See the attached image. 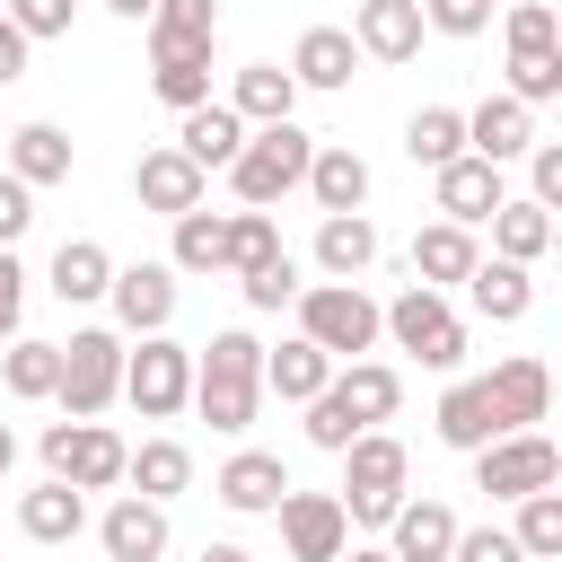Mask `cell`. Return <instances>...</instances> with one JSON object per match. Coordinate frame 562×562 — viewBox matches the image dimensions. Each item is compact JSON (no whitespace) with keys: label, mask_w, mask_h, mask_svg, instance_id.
<instances>
[{"label":"cell","mask_w":562,"mask_h":562,"mask_svg":"<svg viewBox=\"0 0 562 562\" xmlns=\"http://www.w3.org/2000/svg\"><path fill=\"white\" fill-rule=\"evenodd\" d=\"M395 404H404V378H395L386 360H351V369H334V378L307 395V439H316L325 457H342L360 430L395 422Z\"/></svg>","instance_id":"obj_1"},{"label":"cell","mask_w":562,"mask_h":562,"mask_svg":"<svg viewBox=\"0 0 562 562\" xmlns=\"http://www.w3.org/2000/svg\"><path fill=\"white\" fill-rule=\"evenodd\" d=\"M255 404H263V342L228 325V334H211V342L193 351V413H202L211 430H246Z\"/></svg>","instance_id":"obj_2"},{"label":"cell","mask_w":562,"mask_h":562,"mask_svg":"<svg viewBox=\"0 0 562 562\" xmlns=\"http://www.w3.org/2000/svg\"><path fill=\"white\" fill-rule=\"evenodd\" d=\"M307 158H316V140H307L299 123H246V140H237V158H228V184H237L246 211H272V202L307 176Z\"/></svg>","instance_id":"obj_3"},{"label":"cell","mask_w":562,"mask_h":562,"mask_svg":"<svg viewBox=\"0 0 562 562\" xmlns=\"http://www.w3.org/2000/svg\"><path fill=\"white\" fill-rule=\"evenodd\" d=\"M404 483H413V457H404V439H386V430H360L351 448H342V518H360V527H386L395 518V501H404Z\"/></svg>","instance_id":"obj_4"},{"label":"cell","mask_w":562,"mask_h":562,"mask_svg":"<svg viewBox=\"0 0 562 562\" xmlns=\"http://www.w3.org/2000/svg\"><path fill=\"white\" fill-rule=\"evenodd\" d=\"M290 307H299V334H307L325 360H360V351L378 342V299H369L360 281H307Z\"/></svg>","instance_id":"obj_5"},{"label":"cell","mask_w":562,"mask_h":562,"mask_svg":"<svg viewBox=\"0 0 562 562\" xmlns=\"http://www.w3.org/2000/svg\"><path fill=\"white\" fill-rule=\"evenodd\" d=\"M114 395H123V334H105V325L70 334V342H61V378H53V404H61L70 422H97Z\"/></svg>","instance_id":"obj_6"},{"label":"cell","mask_w":562,"mask_h":562,"mask_svg":"<svg viewBox=\"0 0 562 562\" xmlns=\"http://www.w3.org/2000/svg\"><path fill=\"white\" fill-rule=\"evenodd\" d=\"M378 334H395V351H413L422 369H457L465 360V325H457V307L439 299V290H404L395 307H378Z\"/></svg>","instance_id":"obj_7"},{"label":"cell","mask_w":562,"mask_h":562,"mask_svg":"<svg viewBox=\"0 0 562 562\" xmlns=\"http://www.w3.org/2000/svg\"><path fill=\"white\" fill-rule=\"evenodd\" d=\"M123 404L140 422H167L193 404V351L167 342V334H140V351H123Z\"/></svg>","instance_id":"obj_8"},{"label":"cell","mask_w":562,"mask_h":562,"mask_svg":"<svg viewBox=\"0 0 562 562\" xmlns=\"http://www.w3.org/2000/svg\"><path fill=\"white\" fill-rule=\"evenodd\" d=\"M544 483H562V448H553L544 430H501V439L474 448V492L527 501V492H544Z\"/></svg>","instance_id":"obj_9"},{"label":"cell","mask_w":562,"mask_h":562,"mask_svg":"<svg viewBox=\"0 0 562 562\" xmlns=\"http://www.w3.org/2000/svg\"><path fill=\"white\" fill-rule=\"evenodd\" d=\"M44 474H61V483H79V492H114L123 483V439L105 430V422H53L44 430Z\"/></svg>","instance_id":"obj_10"},{"label":"cell","mask_w":562,"mask_h":562,"mask_svg":"<svg viewBox=\"0 0 562 562\" xmlns=\"http://www.w3.org/2000/svg\"><path fill=\"white\" fill-rule=\"evenodd\" d=\"M272 518H281L290 562H334V553L351 544V518H342V501H334V492H281V501H272Z\"/></svg>","instance_id":"obj_11"},{"label":"cell","mask_w":562,"mask_h":562,"mask_svg":"<svg viewBox=\"0 0 562 562\" xmlns=\"http://www.w3.org/2000/svg\"><path fill=\"white\" fill-rule=\"evenodd\" d=\"M149 88L184 114V105H202L211 97V35H167V26H149Z\"/></svg>","instance_id":"obj_12"},{"label":"cell","mask_w":562,"mask_h":562,"mask_svg":"<svg viewBox=\"0 0 562 562\" xmlns=\"http://www.w3.org/2000/svg\"><path fill=\"white\" fill-rule=\"evenodd\" d=\"M105 299H114L123 334H167V316H176V263H114Z\"/></svg>","instance_id":"obj_13"},{"label":"cell","mask_w":562,"mask_h":562,"mask_svg":"<svg viewBox=\"0 0 562 562\" xmlns=\"http://www.w3.org/2000/svg\"><path fill=\"white\" fill-rule=\"evenodd\" d=\"M430 193H439V220H457V228H474V220H492L509 193H501V167L492 158H474V149H457L448 167H430Z\"/></svg>","instance_id":"obj_14"},{"label":"cell","mask_w":562,"mask_h":562,"mask_svg":"<svg viewBox=\"0 0 562 562\" xmlns=\"http://www.w3.org/2000/svg\"><path fill=\"white\" fill-rule=\"evenodd\" d=\"M202 167L176 149V140H158V149H140V167H132V193H140V211H158V220H176V211H193L202 202Z\"/></svg>","instance_id":"obj_15"},{"label":"cell","mask_w":562,"mask_h":562,"mask_svg":"<svg viewBox=\"0 0 562 562\" xmlns=\"http://www.w3.org/2000/svg\"><path fill=\"white\" fill-rule=\"evenodd\" d=\"M527 140H536V105H518L509 88H501V97H483V105L465 114V149H474V158H492V167L527 158Z\"/></svg>","instance_id":"obj_16"},{"label":"cell","mask_w":562,"mask_h":562,"mask_svg":"<svg viewBox=\"0 0 562 562\" xmlns=\"http://www.w3.org/2000/svg\"><path fill=\"white\" fill-rule=\"evenodd\" d=\"M97 544H105L114 562H158V553H167V501L123 492V501L97 518Z\"/></svg>","instance_id":"obj_17"},{"label":"cell","mask_w":562,"mask_h":562,"mask_svg":"<svg viewBox=\"0 0 562 562\" xmlns=\"http://www.w3.org/2000/svg\"><path fill=\"white\" fill-rule=\"evenodd\" d=\"M483 386H492V404H501V430H536V422H544V404H553V378H544V360H536V351H509Z\"/></svg>","instance_id":"obj_18"},{"label":"cell","mask_w":562,"mask_h":562,"mask_svg":"<svg viewBox=\"0 0 562 562\" xmlns=\"http://www.w3.org/2000/svg\"><path fill=\"white\" fill-rule=\"evenodd\" d=\"M351 44H360L369 61H413V53H422V0H360Z\"/></svg>","instance_id":"obj_19"},{"label":"cell","mask_w":562,"mask_h":562,"mask_svg":"<svg viewBox=\"0 0 562 562\" xmlns=\"http://www.w3.org/2000/svg\"><path fill=\"white\" fill-rule=\"evenodd\" d=\"M299 184L316 193V211H360V202H369V158H360L351 140H316V158H307Z\"/></svg>","instance_id":"obj_20"},{"label":"cell","mask_w":562,"mask_h":562,"mask_svg":"<svg viewBox=\"0 0 562 562\" xmlns=\"http://www.w3.org/2000/svg\"><path fill=\"white\" fill-rule=\"evenodd\" d=\"M79 527H88V492L61 483V474H44V483L18 501V536H35V544H70Z\"/></svg>","instance_id":"obj_21"},{"label":"cell","mask_w":562,"mask_h":562,"mask_svg":"<svg viewBox=\"0 0 562 562\" xmlns=\"http://www.w3.org/2000/svg\"><path fill=\"white\" fill-rule=\"evenodd\" d=\"M351 70H360L351 26H307V35L290 44V79H299V88H351Z\"/></svg>","instance_id":"obj_22"},{"label":"cell","mask_w":562,"mask_h":562,"mask_svg":"<svg viewBox=\"0 0 562 562\" xmlns=\"http://www.w3.org/2000/svg\"><path fill=\"white\" fill-rule=\"evenodd\" d=\"M483 263V246H474V228H457V220H430L422 237H413V281L422 290H448V281H465Z\"/></svg>","instance_id":"obj_23"},{"label":"cell","mask_w":562,"mask_h":562,"mask_svg":"<svg viewBox=\"0 0 562 562\" xmlns=\"http://www.w3.org/2000/svg\"><path fill=\"white\" fill-rule=\"evenodd\" d=\"M430 422H439V439H448V448H465V457H474L483 439H501V404H492V386H483V378H457V386L439 395V413H430Z\"/></svg>","instance_id":"obj_24"},{"label":"cell","mask_w":562,"mask_h":562,"mask_svg":"<svg viewBox=\"0 0 562 562\" xmlns=\"http://www.w3.org/2000/svg\"><path fill=\"white\" fill-rule=\"evenodd\" d=\"M211 492H220L228 509H246V518H263V509H272V501L290 492V465H281V457H263V448H237V457L220 465V483H211Z\"/></svg>","instance_id":"obj_25"},{"label":"cell","mask_w":562,"mask_h":562,"mask_svg":"<svg viewBox=\"0 0 562 562\" xmlns=\"http://www.w3.org/2000/svg\"><path fill=\"white\" fill-rule=\"evenodd\" d=\"M386 527H395V544H386L395 562H448V544H457V509L448 501H395Z\"/></svg>","instance_id":"obj_26"},{"label":"cell","mask_w":562,"mask_h":562,"mask_svg":"<svg viewBox=\"0 0 562 562\" xmlns=\"http://www.w3.org/2000/svg\"><path fill=\"white\" fill-rule=\"evenodd\" d=\"M237 140H246L237 105H211V97H202V105H184V123H176V149H184L202 176H211V167H228V158H237Z\"/></svg>","instance_id":"obj_27"},{"label":"cell","mask_w":562,"mask_h":562,"mask_svg":"<svg viewBox=\"0 0 562 562\" xmlns=\"http://www.w3.org/2000/svg\"><path fill=\"white\" fill-rule=\"evenodd\" d=\"M369 255H378L369 211H325V228H316V263H325V281H360Z\"/></svg>","instance_id":"obj_28"},{"label":"cell","mask_w":562,"mask_h":562,"mask_svg":"<svg viewBox=\"0 0 562 562\" xmlns=\"http://www.w3.org/2000/svg\"><path fill=\"white\" fill-rule=\"evenodd\" d=\"M105 281H114V255H105L97 237H61V246H53V299H61V307L105 299Z\"/></svg>","instance_id":"obj_29"},{"label":"cell","mask_w":562,"mask_h":562,"mask_svg":"<svg viewBox=\"0 0 562 562\" xmlns=\"http://www.w3.org/2000/svg\"><path fill=\"white\" fill-rule=\"evenodd\" d=\"M123 483H132L140 501H176V492L193 483L184 439H140V448H123Z\"/></svg>","instance_id":"obj_30"},{"label":"cell","mask_w":562,"mask_h":562,"mask_svg":"<svg viewBox=\"0 0 562 562\" xmlns=\"http://www.w3.org/2000/svg\"><path fill=\"white\" fill-rule=\"evenodd\" d=\"M228 105H237V123H290L299 79H290L281 61H246V70H237V88H228Z\"/></svg>","instance_id":"obj_31"},{"label":"cell","mask_w":562,"mask_h":562,"mask_svg":"<svg viewBox=\"0 0 562 562\" xmlns=\"http://www.w3.org/2000/svg\"><path fill=\"white\" fill-rule=\"evenodd\" d=\"M9 176L18 184H61L70 176V132L61 123H18L9 132Z\"/></svg>","instance_id":"obj_32"},{"label":"cell","mask_w":562,"mask_h":562,"mask_svg":"<svg viewBox=\"0 0 562 562\" xmlns=\"http://www.w3.org/2000/svg\"><path fill=\"white\" fill-rule=\"evenodd\" d=\"M465 290H474V307H483L492 325H518V316L536 307V281H527V263H509V255L474 263V272H465Z\"/></svg>","instance_id":"obj_33"},{"label":"cell","mask_w":562,"mask_h":562,"mask_svg":"<svg viewBox=\"0 0 562 562\" xmlns=\"http://www.w3.org/2000/svg\"><path fill=\"white\" fill-rule=\"evenodd\" d=\"M325 378H334V360H325V351H316L307 334H290L281 351H263V386H272L281 404H307V395H316Z\"/></svg>","instance_id":"obj_34"},{"label":"cell","mask_w":562,"mask_h":562,"mask_svg":"<svg viewBox=\"0 0 562 562\" xmlns=\"http://www.w3.org/2000/svg\"><path fill=\"white\" fill-rule=\"evenodd\" d=\"M544 246H553V211H544V202H501V211H492V255L536 263Z\"/></svg>","instance_id":"obj_35"},{"label":"cell","mask_w":562,"mask_h":562,"mask_svg":"<svg viewBox=\"0 0 562 562\" xmlns=\"http://www.w3.org/2000/svg\"><path fill=\"white\" fill-rule=\"evenodd\" d=\"M457 149H465V114H457V105H422V114L404 123V158H413V167H448Z\"/></svg>","instance_id":"obj_36"},{"label":"cell","mask_w":562,"mask_h":562,"mask_svg":"<svg viewBox=\"0 0 562 562\" xmlns=\"http://www.w3.org/2000/svg\"><path fill=\"white\" fill-rule=\"evenodd\" d=\"M228 263V220L220 211H176V272H220Z\"/></svg>","instance_id":"obj_37"},{"label":"cell","mask_w":562,"mask_h":562,"mask_svg":"<svg viewBox=\"0 0 562 562\" xmlns=\"http://www.w3.org/2000/svg\"><path fill=\"white\" fill-rule=\"evenodd\" d=\"M0 378H9L18 404H44L53 378H61V342H9V351H0Z\"/></svg>","instance_id":"obj_38"},{"label":"cell","mask_w":562,"mask_h":562,"mask_svg":"<svg viewBox=\"0 0 562 562\" xmlns=\"http://www.w3.org/2000/svg\"><path fill=\"white\" fill-rule=\"evenodd\" d=\"M509 536H518V553H527V562H553V553H562V492H553V483H544V492H527Z\"/></svg>","instance_id":"obj_39"},{"label":"cell","mask_w":562,"mask_h":562,"mask_svg":"<svg viewBox=\"0 0 562 562\" xmlns=\"http://www.w3.org/2000/svg\"><path fill=\"white\" fill-rule=\"evenodd\" d=\"M509 97H518V105L562 97V53H553V44H509Z\"/></svg>","instance_id":"obj_40"},{"label":"cell","mask_w":562,"mask_h":562,"mask_svg":"<svg viewBox=\"0 0 562 562\" xmlns=\"http://www.w3.org/2000/svg\"><path fill=\"white\" fill-rule=\"evenodd\" d=\"M272 255H281L272 211H228V263H220V272H255V263H272Z\"/></svg>","instance_id":"obj_41"},{"label":"cell","mask_w":562,"mask_h":562,"mask_svg":"<svg viewBox=\"0 0 562 562\" xmlns=\"http://www.w3.org/2000/svg\"><path fill=\"white\" fill-rule=\"evenodd\" d=\"M237 281H246V307H263V316L299 299V263H290V246H281L272 263H255V272H237Z\"/></svg>","instance_id":"obj_42"},{"label":"cell","mask_w":562,"mask_h":562,"mask_svg":"<svg viewBox=\"0 0 562 562\" xmlns=\"http://www.w3.org/2000/svg\"><path fill=\"white\" fill-rule=\"evenodd\" d=\"M70 9H79V0H0V18H9L26 44H44V35H70Z\"/></svg>","instance_id":"obj_43"},{"label":"cell","mask_w":562,"mask_h":562,"mask_svg":"<svg viewBox=\"0 0 562 562\" xmlns=\"http://www.w3.org/2000/svg\"><path fill=\"white\" fill-rule=\"evenodd\" d=\"M448 562H527V553H518V536H509V527H457Z\"/></svg>","instance_id":"obj_44"},{"label":"cell","mask_w":562,"mask_h":562,"mask_svg":"<svg viewBox=\"0 0 562 562\" xmlns=\"http://www.w3.org/2000/svg\"><path fill=\"white\" fill-rule=\"evenodd\" d=\"M422 26H439V35H483V26H492V0H422Z\"/></svg>","instance_id":"obj_45"},{"label":"cell","mask_w":562,"mask_h":562,"mask_svg":"<svg viewBox=\"0 0 562 562\" xmlns=\"http://www.w3.org/2000/svg\"><path fill=\"white\" fill-rule=\"evenodd\" d=\"M527 184H536L527 202H544V211L562 202V140H527Z\"/></svg>","instance_id":"obj_46"},{"label":"cell","mask_w":562,"mask_h":562,"mask_svg":"<svg viewBox=\"0 0 562 562\" xmlns=\"http://www.w3.org/2000/svg\"><path fill=\"white\" fill-rule=\"evenodd\" d=\"M149 26H167V35H220V9L211 0H158Z\"/></svg>","instance_id":"obj_47"},{"label":"cell","mask_w":562,"mask_h":562,"mask_svg":"<svg viewBox=\"0 0 562 562\" xmlns=\"http://www.w3.org/2000/svg\"><path fill=\"white\" fill-rule=\"evenodd\" d=\"M26 220H35V184H18V176L0 167V246H18Z\"/></svg>","instance_id":"obj_48"},{"label":"cell","mask_w":562,"mask_h":562,"mask_svg":"<svg viewBox=\"0 0 562 562\" xmlns=\"http://www.w3.org/2000/svg\"><path fill=\"white\" fill-rule=\"evenodd\" d=\"M18 316H26V272H18V255L0 246V342L18 334Z\"/></svg>","instance_id":"obj_49"},{"label":"cell","mask_w":562,"mask_h":562,"mask_svg":"<svg viewBox=\"0 0 562 562\" xmlns=\"http://www.w3.org/2000/svg\"><path fill=\"white\" fill-rule=\"evenodd\" d=\"M509 44H553V9L544 0H518L509 9Z\"/></svg>","instance_id":"obj_50"},{"label":"cell","mask_w":562,"mask_h":562,"mask_svg":"<svg viewBox=\"0 0 562 562\" xmlns=\"http://www.w3.org/2000/svg\"><path fill=\"white\" fill-rule=\"evenodd\" d=\"M9 79H26V35L0 18V88H9Z\"/></svg>","instance_id":"obj_51"},{"label":"cell","mask_w":562,"mask_h":562,"mask_svg":"<svg viewBox=\"0 0 562 562\" xmlns=\"http://www.w3.org/2000/svg\"><path fill=\"white\" fill-rule=\"evenodd\" d=\"M202 562H255L246 544H202Z\"/></svg>","instance_id":"obj_52"},{"label":"cell","mask_w":562,"mask_h":562,"mask_svg":"<svg viewBox=\"0 0 562 562\" xmlns=\"http://www.w3.org/2000/svg\"><path fill=\"white\" fill-rule=\"evenodd\" d=\"M334 562H395V553H386V544H360V553H351V544H342V553H334Z\"/></svg>","instance_id":"obj_53"},{"label":"cell","mask_w":562,"mask_h":562,"mask_svg":"<svg viewBox=\"0 0 562 562\" xmlns=\"http://www.w3.org/2000/svg\"><path fill=\"white\" fill-rule=\"evenodd\" d=\"M105 9H114V18H149L158 0H105Z\"/></svg>","instance_id":"obj_54"},{"label":"cell","mask_w":562,"mask_h":562,"mask_svg":"<svg viewBox=\"0 0 562 562\" xmlns=\"http://www.w3.org/2000/svg\"><path fill=\"white\" fill-rule=\"evenodd\" d=\"M9 457H18V439H9V422H0V474H9Z\"/></svg>","instance_id":"obj_55"}]
</instances>
